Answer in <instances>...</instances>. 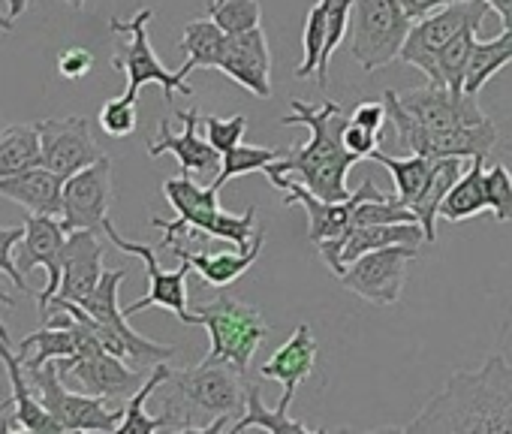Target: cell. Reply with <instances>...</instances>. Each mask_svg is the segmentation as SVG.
<instances>
[{
    "mask_svg": "<svg viewBox=\"0 0 512 434\" xmlns=\"http://www.w3.org/2000/svg\"><path fill=\"white\" fill-rule=\"evenodd\" d=\"M58 368H61L64 380H76L79 392L109 398V401L130 398L145 383L142 368H130L127 359L109 353L100 341L94 347H88L85 353H79V356L58 359Z\"/></svg>",
    "mask_w": 512,
    "mask_h": 434,
    "instance_id": "15",
    "label": "cell"
},
{
    "mask_svg": "<svg viewBox=\"0 0 512 434\" xmlns=\"http://www.w3.org/2000/svg\"><path fill=\"white\" fill-rule=\"evenodd\" d=\"M401 109L428 130H458L470 124H482L488 115L479 109L476 94L452 91L446 85H422L410 91H395Z\"/></svg>",
    "mask_w": 512,
    "mask_h": 434,
    "instance_id": "17",
    "label": "cell"
},
{
    "mask_svg": "<svg viewBox=\"0 0 512 434\" xmlns=\"http://www.w3.org/2000/svg\"><path fill=\"white\" fill-rule=\"evenodd\" d=\"M217 70L235 85H241L244 91H250L253 97L269 100L272 97V52H269V40L263 28L229 37Z\"/></svg>",
    "mask_w": 512,
    "mask_h": 434,
    "instance_id": "21",
    "label": "cell"
},
{
    "mask_svg": "<svg viewBox=\"0 0 512 434\" xmlns=\"http://www.w3.org/2000/svg\"><path fill=\"white\" fill-rule=\"evenodd\" d=\"M473 46H476V28H464L461 34H455L440 52H437V79L440 85L452 88V91H464V79H467V67L473 58Z\"/></svg>",
    "mask_w": 512,
    "mask_h": 434,
    "instance_id": "36",
    "label": "cell"
},
{
    "mask_svg": "<svg viewBox=\"0 0 512 434\" xmlns=\"http://www.w3.org/2000/svg\"><path fill=\"white\" fill-rule=\"evenodd\" d=\"M284 151L275 148H256V145H235L232 151H226L220 157V169L211 178V187L220 190L223 184H229L238 175H250V172H263L269 163H275Z\"/></svg>",
    "mask_w": 512,
    "mask_h": 434,
    "instance_id": "37",
    "label": "cell"
},
{
    "mask_svg": "<svg viewBox=\"0 0 512 434\" xmlns=\"http://www.w3.org/2000/svg\"><path fill=\"white\" fill-rule=\"evenodd\" d=\"M25 10H28V0H10V16L13 19H19Z\"/></svg>",
    "mask_w": 512,
    "mask_h": 434,
    "instance_id": "49",
    "label": "cell"
},
{
    "mask_svg": "<svg viewBox=\"0 0 512 434\" xmlns=\"http://www.w3.org/2000/svg\"><path fill=\"white\" fill-rule=\"evenodd\" d=\"M263 230L256 233V239H253V245L250 248H235V251H229V254H202V251H190L187 245H184V236H169V239H163L160 242V248H166V251H172L178 260H184V263H190L193 266V272L205 281V284H211V287H217V290H226L232 281H238L253 263H256V257L263 254Z\"/></svg>",
    "mask_w": 512,
    "mask_h": 434,
    "instance_id": "25",
    "label": "cell"
},
{
    "mask_svg": "<svg viewBox=\"0 0 512 434\" xmlns=\"http://www.w3.org/2000/svg\"><path fill=\"white\" fill-rule=\"evenodd\" d=\"M350 121H356V124H362L365 130H371V133L380 136L383 127L389 124V109H386L383 100H377V103H359V106L353 109Z\"/></svg>",
    "mask_w": 512,
    "mask_h": 434,
    "instance_id": "47",
    "label": "cell"
},
{
    "mask_svg": "<svg viewBox=\"0 0 512 434\" xmlns=\"http://www.w3.org/2000/svg\"><path fill=\"white\" fill-rule=\"evenodd\" d=\"M485 4H488V7H491L497 16H500L503 10H509V7H512V0H485Z\"/></svg>",
    "mask_w": 512,
    "mask_h": 434,
    "instance_id": "50",
    "label": "cell"
},
{
    "mask_svg": "<svg viewBox=\"0 0 512 434\" xmlns=\"http://www.w3.org/2000/svg\"><path fill=\"white\" fill-rule=\"evenodd\" d=\"M413 19L401 0H353L350 16V55L365 73H377L401 58Z\"/></svg>",
    "mask_w": 512,
    "mask_h": 434,
    "instance_id": "7",
    "label": "cell"
},
{
    "mask_svg": "<svg viewBox=\"0 0 512 434\" xmlns=\"http://www.w3.org/2000/svg\"><path fill=\"white\" fill-rule=\"evenodd\" d=\"M61 290L55 299H67V302H82L88 293H94V287L103 278V239L94 230H73L67 233L64 251H61Z\"/></svg>",
    "mask_w": 512,
    "mask_h": 434,
    "instance_id": "23",
    "label": "cell"
},
{
    "mask_svg": "<svg viewBox=\"0 0 512 434\" xmlns=\"http://www.w3.org/2000/svg\"><path fill=\"white\" fill-rule=\"evenodd\" d=\"M449 4H461V0H401L404 13H407L413 22L431 16V13H437V10H443V7H449Z\"/></svg>",
    "mask_w": 512,
    "mask_h": 434,
    "instance_id": "48",
    "label": "cell"
},
{
    "mask_svg": "<svg viewBox=\"0 0 512 434\" xmlns=\"http://www.w3.org/2000/svg\"><path fill=\"white\" fill-rule=\"evenodd\" d=\"M0 31H4V34H13V31H16L13 16H0Z\"/></svg>",
    "mask_w": 512,
    "mask_h": 434,
    "instance_id": "51",
    "label": "cell"
},
{
    "mask_svg": "<svg viewBox=\"0 0 512 434\" xmlns=\"http://www.w3.org/2000/svg\"><path fill=\"white\" fill-rule=\"evenodd\" d=\"M37 133H40L43 163L52 172H58L61 178H70L103 157L88 118H82V115L43 118V121H37Z\"/></svg>",
    "mask_w": 512,
    "mask_h": 434,
    "instance_id": "19",
    "label": "cell"
},
{
    "mask_svg": "<svg viewBox=\"0 0 512 434\" xmlns=\"http://www.w3.org/2000/svg\"><path fill=\"white\" fill-rule=\"evenodd\" d=\"M0 362L7 368L10 386H13V419L0 422V431H34V434H49V431H64L58 425V419L46 410V404L40 401V395L34 392L28 374H25V356L19 350H13L10 341L0 338Z\"/></svg>",
    "mask_w": 512,
    "mask_h": 434,
    "instance_id": "24",
    "label": "cell"
},
{
    "mask_svg": "<svg viewBox=\"0 0 512 434\" xmlns=\"http://www.w3.org/2000/svg\"><path fill=\"white\" fill-rule=\"evenodd\" d=\"M0 305H16V299L10 293H4V287H0Z\"/></svg>",
    "mask_w": 512,
    "mask_h": 434,
    "instance_id": "53",
    "label": "cell"
},
{
    "mask_svg": "<svg viewBox=\"0 0 512 434\" xmlns=\"http://www.w3.org/2000/svg\"><path fill=\"white\" fill-rule=\"evenodd\" d=\"M64 242H67V230L61 224V217H55V214H28L25 217V239H22L19 269L25 275L37 272V269L46 272V287L37 296V308H40L43 317L49 311V302L61 290V278H64L61 251H64Z\"/></svg>",
    "mask_w": 512,
    "mask_h": 434,
    "instance_id": "18",
    "label": "cell"
},
{
    "mask_svg": "<svg viewBox=\"0 0 512 434\" xmlns=\"http://www.w3.org/2000/svg\"><path fill=\"white\" fill-rule=\"evenodd\" d=\"M371 160H377L380 166H386V172L395 178V196L407 208L419 199V193H422V187H425V181L431 175V166H434L431 157H422V154L392 157V154H386L380 148L371 154Z\"/></svg>",
    "mask_w": 512,
    "mask_h": 434,
    "instance_id": "34",
    "label": "cell"
},
{
    "mask_svg": "<svg viewBox=\"0 0 512 434\" xmlns=\"http://www.w3.org/2000/svg\"><path fill=\"white\" fill-rule=\"evenodd\" d=\"M383 103L389 109V124L395 127V139L398 148L407 154H422L431 160L440 157H461V160H473V157H488L497 145V127L491 118H485L482 124H470V127H458V130H428L422 124H416L398 103L395 91L383 94Z\"/></svg>",
    "mask_w": 512,
    "mask_h": 434,
    "instance_id": "8",
    "label": "cell"
},
{
    "mask_svg": "<svg viewBox=\"0 0 512 434\" xmlns=\"http://www.w3.org/2000/svg\"><path fill=\"white\" fill-rule=\"evenodd\" d=\"M124 278H127L124 269H106L103 278H100V284L94 287V293H88L76 305H82L97 323H103L106 329H112L121 338L124 359L133 362L136 368H154L160 362H172L175 347L172 344H157V341L139 335L130 326V317L124 314V308H118V287L124 284Z\"/></svg>",
    "mask_w": 512,
    "mask_h": 434,
    "instance_id": "12",
    "label": "cell"
},
{
    "mask_svg": "<svg viewBox=\"0 0 512 434\" xmlns=\"http://www.w3.org/2000/svg\"><path fill=\"white\" fill-rule=\"evenodd\" d=\"M112 205V160L103 154L97 163L85 166L82 172L64 181V208L61 224L67 233L73 230H94L103 233Z\"/></svg>",
    "mask_w": 512,
    "mask_h": 434,
    "instance_id": "16",
    "label": "cell"
},
{
    "mask_svg": "<svg viewBox=\"0 0 512 434\" xmlns=\"http://www.w3.org/2000/svg\"><path fill=\"white\" fill-rule=\"evenodd\" d=\"M154 19V10L151 7H142L133 19H112L109 28L115 34H127L130 43L121 46V52L112 58V67L121 70L127 76V91L124 97L127 100H139V91L145 85H160L166 100H172V94H184V97H193V88L187 82V76L181 70H169L163 67V61L154 55L151 49V37H148V22Z\"/></svg>",
    "mask_w": 512,
    "mask_h": 434,
    "instance_id": "9",
    "label": "cell"
},
{
    "mask_svg": "<svg viewBox=\"0 0 512 434\" xmlns=\"http://www.w3.org/2000/svg\"><path fill=\"white\" fill-rule=\"evenodd\" d=\"M94 70V55L88 52V49H82V46H73V49H67L61 58H58V73L64 76V79H82V76H88Z\"/></svg>",
    "mask_w": 512,
    "mask_h": 434,
    "instance_id": "46",
    "label": "cell"
},
{
    "mask_svg": "<svg viewBox=\"0 0 512 434\" xmlns=\"http://www.w3.org/2000/svg\"><path fill=\"white\" fill-rule=\"evenodd\" d=\"M10 407H16V401H13V398H10V401H4V404H0V416H4V413H7Z\"/></svg>",
    "mask_w": 512,
    "mask_h": 434,
    "instance_id": "54",
    "label": "cell"
},
{
    "mask_svg": "<svg viewBox=\"0 0 512 434\" xmlns=\"http://www.w3.org/2000/svg\"><path fill=\"white\" fill-rule=\"evenodd\" d=\"M413 260H416L413 245H389V248L368 251L359 260H353L338 275V281H341V287L362 296L365 302H371L377 308H389L401 299L407 269L413 266Z\"/></svg>",
    "mask_w": 512,
    "mask_h": 434,
    "instance_id": "13",
    "label": "cell"
},
{
    "mask_svg": "<svg viewBox=\"0 0 512 434\" xmlns=\"http://www.w3.org/2000/svg\"><path fill=\"white\" fill-rule=\"evenodd\" d=\"M22 239H25V224L0 227V275H7V278L16 284V290L28 293V290H31V287H28V278H25V272L19 269V263L13 260V248L22 245Z\"/></svg>",
    "mask_w": 512,
    "mask_h": 434,
    "instance_id": "44",
    "label": "cell"
},
{
    "mask_svg": "<svg viewBox=\"0 0 512 434\" xmlns=\"http://www.w3.org/2000/svg\"><path fill=\"white\" fill-rule=\"evenodd\" d=\"M329 4V19H326V46H323V58L317 67V85L326 91L329 88V61L338 52L347 28H350V16H353V0H326Z\"/></svg>",
    "mask_w": 512,
    "mask_h": 434,
    "instance_id": "40",
    "label": "cell"
},
{
    "mask_svg": "<svg viewBox=\"0 0 512 434\" xmlns=\"http://www.w3.org/2000/svg\"><path fill=\"white\" fill-rule=\"evenodd\" d=\"M0 338H4V341H10V332H7V326H4V320H0Z\"/></svg>",
    "mask_w": 512,
    "mask_h": 434,
    "instance_id": "55",
    "label": "cell"
},
{
    "mask_svg": "<svg viewBox=\"0 0 512 434\" xmlns=\"http://www.w3.org/2000/svg\"><path fill=\"white\" fill-rule=\"evenodd\" d=\"M208 19H214L229 37L263 28L260 0H208Z\"/></svg>",
    "mask_w": 512,
    "mask_h": 434,
    "instance_id": "38",
    "label": "cell"
},
{
    "mask_svg": "<svg viewBox=\"0 0 512 434\" xmlns=\"http://www.w3.org/2000/svg\"><path fill=\"white\" fill-rule=\"evenodd\" d=\"M410 434H512V365L494 353L479 371H455L410 419Z\"/></svg>",
    "mask_w": 512,
    "mask_h": 434,
    "instance_id": "1",
    "label": "cell"
},
{
    "mask_svg": "<svg viewBox=\"0 0 512 434\" xmlns=\"http://www.w3.org/2000/svg\"><path fill=\"white\" fill-rule=\"evenodd\" d=\"M34 392L46 404V410L58 419L64 431H118L124 407H112L109 398H97L88 392H73L67 389V380L61 377L58 359L40 365V368H25Z\"/></svg>",
    "mask_w": 512,
    "mask_h": 434,
    "instance_id": "10",
    "label": "cell"
},
{
    "mask_svg": "<svg viewBox=\"0 0 512 434\" xmlns=\"http://www.w3.org/2000/svg\"><path fill=\"white\" fill-rule=\"evenodd\" d=\"M67 4H70L73 10H82V7H85V0H67Z\"/></svg>",
    "mask_w": 512,
    "mask_h": 434,
    "instance_id": "56",
    "label": "cell"
},
{
    "mask_svg": "<svg viewBox=\"0 0 512 434\" xmlns=\"http://www.w3.org/2000/svg\"><path fill=\"white\" fill-rule=\"evenodd\" d=\"M169 362H160V365H154L151 368V374H148V380L127 398V404H124V416H121V425H118V431L121 434H154V431H160V428H166L163 425V419L160 416H148V410H145V404H148V398L157 392V386L169 377Z\"/></svg>",
    "mask_w": 512,
    "mask_h": 434,
    "instance_id": "35",
    "label": "cell"
},
{
    "mask_svg": "<svg viewBox=\"0 0 512 434\" xmlns=\"http://www.w3.org/2000/svg\"><path fill=\"white\" fill-rule=\"evenodd\" d=\"M317 368V338L308 323H299L290 338L260 365V374L269 380H278L284 386V395L278 401V410H290L296 389L314 374Z\"/></svg>",
    "mask_w": 512,
    "mask_h": 434,
    "instance_id": "22",
    "label": "cell"
},
{
    "mask_svg": "<svg viewBox=\"0 0 512 434\" xmlns=\"http://www.w3.org/2000/svg\"><path fill=\"white\" fill-rule=\"evenodd\" d=\"M97 124L106 136L112 139H124L136 130L139 124V109H136V100H127V97H118V100H106L100 115H97Z\"/></svg>",
    "mask_w": 512,
    "mask_h": 434,
    "instance_id": "41",
    "label": "cell"
},
{
    "mask_svg": "<svg viewBox=\"0 0 512 434\" xmlns=\"http://www.w3.org/2000/svg\"><path fill=\"white\" fill-rule=\"evenodd\" d=\"M485 190H488V211L497 224L512 221V172L503 163H494L485 172Z\"/></svg>",
    "mask_w": 512,
    "mask_h": 434,
    "instance_id": "42",
    "label": "cell"
},
{
    "mask_svg": "<svg viewBox=\"0 0 512 434\" xmlns=\"http://www.w3.org/2000/svg\"><path fill=\"white\" fill-rule=\"evenodd\" d=\"M422 242H425V230L419 224H362V227H353L341 239L338 266L344 272L353 260H359L368 251H380V248H389V245H413V248H419Z\"/></svg>",
    "mask_w": 512,
    "mask_h": 434,
    "instance_id": "27",
    "label": "cell"
},
{
    "mask_svg": "<svg viewBox=\"0 0 512 434\" xmlns=\"http://www.w3.org/2000/svg\"><path fill=\"white\" fill-rule=\"evenodd\" d=\"M488 208V190H485V157H473L464 175L452 184L440 205V217L449 224L470 221L479 211Z\"/></svg>",
    "mask_w": 512,
    "mask_h": 434,
    "instance_id": "30",
    "label": "cell"
},
{
    "mask_svg": "<svg viewBox=\"0 0 512 434\" xmlns=\"http://www.w3.org/2000/svg\"><path fill=\"white\" fill-rule=\"evenodd\" d=\"M347 115L335 100H323V106H311L305 100H293V112L281 118L284 127H308L311 139L299 142L296 148L284 151L275 163H269L263 172L269 181L275 178H296L311 193L329 202L347 199L353 190L347 187L350 169L359 163V157L344 145V127Z\"/></svg>",
    "mask_w": 512,
    "mask_h": 434,
    "instance_id": "2",
    "label": "cell"
},
{
    "mask_svg": "<svg viewBox=\"0 0 512 434\" xmlns=\"http://www.w3.org/2000/svg\"><path fill=\"white\" fill-rule=\"evenodd\" d=\"M278 190H284V205H302L305 214H308V239L311 245L317 248V254L326 260L329 272L338 278L341 266H338V248H341V239L353 230V211L362 199H377V196H389L383 193L371 178H365L347 199L341 202H329V199H320L317 193H311L302 181L284 175V178H275L272 181Z\"/></svg>",
    "mask_w": 512,
    "mask_h": 434,
    "instance_id": "6",
    "label": "cell"
},
{
    "mask_svg": "<svg viewBox=\"0 0 512 434\" xmlns=\"http://www.w3.org/2000/svg\"><path fill=\"white\" fill-rule=\"evenodd\" d=\"M344 145H347L359 160H365V157H371V154L380 148V136L371 133V130H365V127L356 124V121H347V127H344Z\"/></svg>",
    "mask_w": 512,
    "mask_h": 434,
    "instance_id": "45",
    "label": "cell"
},
{
    "mask_svg": "<svg viewBox=\"0 0 512 434\" xmlns=\"http://www.w3.org/2000/svg\"><path fill=\"white\" fill-rule=\"evenodd\" d=\"M464 175V160L461 157H440L431 166V175L419 193V199L410 205L419 227L425 230V242H437V217H440V205L446 199V193L452 190V184Z\"/></svg>",
    "mask_w": 512,
    "mask_h": 434,
    "instance_id": "28",
    "label": "cell"
},
{
    "mask_svg": "<svg viewBox=\"0 0 512 434\" xmlns=\"http://www.w3.org/2000/svg\"><path fill=\"white\" fill-rule=\"evenodd\" d=\"M175 118L184 124L181 133H172L169 121L160 118V127H157V136L148 142V157H160V154H175L178 163H181V172L184 175H217L220 169V151L205 139L199 136V124H202V112L199 106H190V109H178Z\"/></svg>",
    "mask_w": 512,
    "mask_h": 434,
    "instance_id": "20",
    "label": "cell"
},
{
    "mask_svg": "<svg viewBox=\"0 0 512 434\" xmlns=\"http://www.w3.org/2000/svg\"><path fill=\"white\" fill-rule=\"evenodd\" d=\"M43 163L37 124H10L0 130V178H10Z\"/></svg>",
    "mask_w": 512,
    "mask_h": 434,
    "instance_id": "32",
    "label": "cell"
},
{
    "mask_svg": "<svg viewBox=\"0 0 512 434\" xmlns=\"http://www.w3.org/2000/svg\"><path fill=\"white\" fill-rule=\"evenodd\" d=\"M326 19H329V4L326 0H317L311 7L308 19H305V31H302V64L296 67V79H317V67L323 58V46H326Z\"/></svg>",
    "mask_w": 512,
    "mask_h": 434,
    "instance_id": "39",
    "label": "cell"
},
{
    "mask_svg": "<svg viewBox=\"0 0 512 434\" xmlns=\"http://www.w3.org/2000/svg\"><path fill=\"white\" fill-rule=\"evenodd\" d=\"M247 428H263V431H272V434H314V428H308L305 422L293 419L287 410H269L266 401H263V392L256 383L247 380V404H244V413L229 425V434H238V431H247Z\"/></svg>",
    "mask_w": 512,
    "mask_h": 434,
    "instance_id": "31",
    "label": "cell"
},
{
    "mask_svg": "<svg viewBox=\"0 0 512 434\" xmlns=\"http://www.w3.org/2000/svg\"><path fill=\"white\" fill-rule=\"evenodd\" d=\"M506 64H512V31L509 28H503V34H497L494 40H476L473 58L467 67V79H464V91L479 94Z\"/></svg>",
    "mask_w": 512,
    "mask_h": 434,
    "instance_id": "33",
    "label": "cell"
},
{
    "mask_svg": "<svg viewBox=\"0 0 512 434\" xmlns=\"http://www.w3.org/2000/svg\"><path fill=\"white\" fill-rule=\"evenodd\" d=\"M193 320L190 326H205L211 347L202 362H226L235 365L238 371L247 374L256 350H260L263 338L269 335V323L260 314V308H253L232 293L220 290L211 302H199L190 308Z\"/></svg>",
    "mask_w": 512,
    "mask_h": 434,
    "instance_id": "5",
    "label": "cell"
},
{
    "mask_svg": "<svg viewBox=\"0 0 512 434\" xmlns=\"http://www.w3.org/2000/svg\"><path fill=\"white\" fill-rule=\"evenodd\" d=\"M500 25H503V28H509V31H512V7H509V10H503V13H500Z\"/></svg>",
    "mask_w": 512,
    "mask_h": 434,
    "instance_id": "52",
    "label": "cell"
},
{
    "mask_svg": "<svg viewBox=\"0 0 512 434\" xmlns=\"http://www.w3.org/2000/svg\"><path fill=\"white\" fill-rule=\"evenodd\" d=\"M103 236H106L118 251H124V254H130V257H139V260L145 263L148 293H145L142 299H136L133 305H127V308H124V314H127V317H133V314H139V311H145V308H166V311H172L181 323H187V326H190L193 314H190V308H187V275H190V269H193V266L181 260V266H178V269H169V272H166V269H160V263H157V248L124 239V236L115 230L112 217H109L106 227H103Z\"/></svg>",
    "mask_w": 512,
    "mask_h": 434,
    "instance_id": "14",
    "label": "cell"
},
{
    "mask_svg": "<svg viewBox=\"0 0 512 434\" xmlns=\"http://www.w3.org/2000/svg\"><path fill=\"white\" fill-rule=\"evenodd\" d=\"M64 181L46 163L16 172L10 178H0V196L13 199L28 208V214H55L61 217L64 208Z\"/></svg>",
    "mask_w": 512,
    "mask_h": 434,
    "instance_id": "26",
    "label": "cell"
},
{
    "mask_svg": "<svg viewBox=\"0 0 512 434\" xmlns=\"http://www.w3.org/2000/svg\"><path fill=\"white\" fill-rule=\"evenodd\" d=\"M226 43H229V34L214 19L187 22L181 34V52H184L181 73L190 76L193 70H217Z\"/></svg>",
    "mask_w": 512,
    "mask_h": 434,
    "instance_id": "29",
    "label": "cell"
},
{
    "mask_svg": "<svg viewBox=\"0 0 512 434\" xmlns=\"http://www.w3.org/2000/svg\"><path fill=\"white\" fill-rule=\"evenodd\" d=\"M217 193L211 184L202 187L190 175H178L163 181V196L175 208V221H163V217H151V227H157L166 239L169 236H208L223 239L232 248H250L260 227H256V208L250 205L244 214H229L220 208Z\"/></svg>",
    "mask_w": 512,
    "mask_h": 434,
    "instance_id": "4",
    "label": "cell"
},
{
    "mask_svg": "<svg viewBox=\"0 0 512 434\" xmlns=\"http://www.w3.org/2000/svg\"><path fill=\"white\" fill-rule=\"evenodd\" d=\"M202 127H205V139L220 151V157L226 151H232L235 145H241L244 133H247V118L244 115H232V118H217V115H202Z\"/></svg>",
    "mask_w": 512,
    "mask_h": 434,
    "instance_id": "43",
    "label": "cell"
},
{
    "mask_svg": "<svg viewBox=\"0 0 512 434\" xmlns=\"http://www.w3.org/2000/svg\"><path fill=\"white\" fill-rule=\"evenodd\" d=\"M160 419L175 431L214 434L229 431L247 404V374L226 362H199L196 368L169 371L157 386Z\"/></svg>",
    "mask_w": 512,
    "mask_h": 434,
    "instance_id": "3",
    "label": "cell"
},
{
    "mask_svg": "<svg viewBox=\"0 0 512 434\" xmlns=\"http://www.w3.org/2000/svg\"><path fill=\"white\" fill-rule=\"evenodd\" d=\"M488 10L491 7L485 0H461V4H449V7L413 22L410 34L404 40V49H401V61L416 67L431 85H440L437 61H434L437 52L464 28H479Z\"/></svg>",
    "mask_w": 512,
    "mask_h": 434,
    "instance_id": "11",
    "label": "cell"
}]
</instances>
